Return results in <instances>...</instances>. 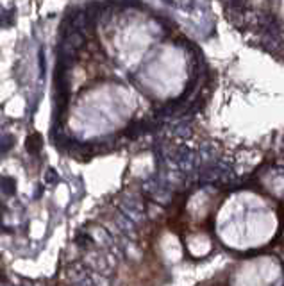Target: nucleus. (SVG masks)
Listing matches in <instances>:
<instances>
[{
  "label": "nucleus",
  "instance_id": "10",
  "mask_svg": "<svg viewBox=\"0 0 284 286\" xmlns=\"http://www.w3.org/2000/svg\"><path fill=\"white\" fill-rule=\"evenodd\" d=\"M0 286H11V284H6V283H0Z\"/></svg>",
  "mask_w": 284,
  "mask_h": 286
},
{
  "label": "nucleus",
  "instance_id": "1",
  "mask_svg": "<svg viewBox=\"0 0 284 286\" xmlns=\"http://www.w3.org/2000/svg\"><path fill=\"white\" fill-rule=\"evenodd\" d=\"M170 159L179 170H190V168H193V163H195V154L188 147L181 145V147H175V150H172Z\"/></svg>",
  "mask_w": 284,
  "mask_h": 286
},
{
  "label": "nucleus",
  "instance_id": "3",
  "mask_svg": "<svg viewBox=\"0 0 284 286\" xmlns=\"http://www.w3.org/2000/svg\"><path fill=\"white\" fill-rule=\"evenodd\" d=\"M41 147H43V140H41V134L38 133L31 134V136L27 138V141H25V149L31 154H38L41 150Z\"/></svg>",
  "mask_w": 284,
  "mask_h": 286
},
{
  "label": "nucleus",
  "instance_id": "7",
  "mask_svg": "<svg viewBox=\"0 0 284 286\" xmlns=\"http://www.w3.org/2000/svg\"><path fill=\"white\" fill-rule=\"evenodd\" d=\"M172 131H174L175 136H181V138H188L190 136V127L184 126V123H179V126H175Z\"/></svg>",
  "mask_w": 284,
  "mask_h": 286
},
{
  "label": "nucleus",
  "instance_id": "2",
  "mask_svg": "<svg viewBox=\"0 0 284 286\" xmlns=\"http://www.w3.org/2000/svg\"><path fill=\"white\" fill-rule=\"evenodd\" d=\"M120 209L123 217H127L130 222H140L143 218V206L134 197H123L120 201Z\"/></svg>",
  "mask_w": 284,
  "mask_h": 286
},
{
  "label": "nucleus",
  "instance_id": "9",
  "mask_svg": "<svg viewBox=\"0 0 284 286\" xmlns=\"http://www.w3.org/2000/svg\"><path fill=\"white\" fill-rule=\"evenodd\" d=\"M40 68H41V75L45 74V56H43V50L40 52Z\"/></svg>",
  "mask_w": 284,
  "mask_h": 286
},
{
  "label": "nucleus",
  "instance_id": "4",
  "mask_svg": "<svg viewBox=\"0 0 284 286\" xmlns=\"http://www.w3.org/2000/svg\"><path fill=\"white\" fill-rule=\"evenodd\" d=\"M75 243L79 247H84V249H88V247H91L93 243V238H91V235H89L88 231H79L75 235Z\"/></svg>",
  "mask_w": 284,
  "mask_h": 286
},
{
  "label": "nucleus",
  "instance_id": "11",
  "mask_svg": "<svg viewBox=\"0 0 284 286\" xmlns=\"http://www.w3.org/2000/svg\"><path fill=\"white\" fill-rule=\"evenodd\" d=\"M0 281H2V270H0Z\"/></svg>",
  "mask_w": 284,
  "mask_h": 286
},
{
  "label": "nucleus",
  "instance_id": "5",
  "mask_svg": "<svg viewBox=\"0 0 284 286\" xmlns=\"http://www.w3.org/2000/svg\"><path fill=\"white\" fill-rule=\"evenodd\" d=\"M0 190L6 195H13L16 191V181L13 177H2L0 179Z\"/></svg>",
  "mask_w": 284,
  "mask_h": 286
},
{
  "label": "nucleus",
  "instance_id": "12",
  "mask_svg": "<svg viewBox=\"0 0 284 286\" xmlns=\"http://www.w3.org/2000/svg\"><path fill=\"white\" fill-rule=\"evenodd\" d=\"M0 209H2V204H0Z\"/></svg>",
  "mask_w": 284,
  "mask_h": 286
},
{
  "label": "nucleus",
  "instance_id": "8",
  "mask_svg": "<svg viewBox=\"0 0 284 286\" xmlns=\"http://www.w3.org/2000/svg\"><path fill=\"white\" fill-rule=\"evenodd\" d=\"M58 181H59V175L54 168H48V170L45 172V183L47 184H55Z\"/></svg>",
  "mask_w": 284,
  "mask_h": 286
},
{
  "label": "nucleus",
  "instance_id": "6",
  "mask_svg": "<svg viewBox=\"0 0 284 286\" xmlns=\"http://www.w3.org/2000/svg\"><path fill=\"white\" fill-rule=\"evenodd\" d=\"M14 145V138L11 136V134H2L0 136V152H7V150H11V147Z\"/></svg>",
  "mask_w": 284,
  "mask_h": 286
}]
</instances>
